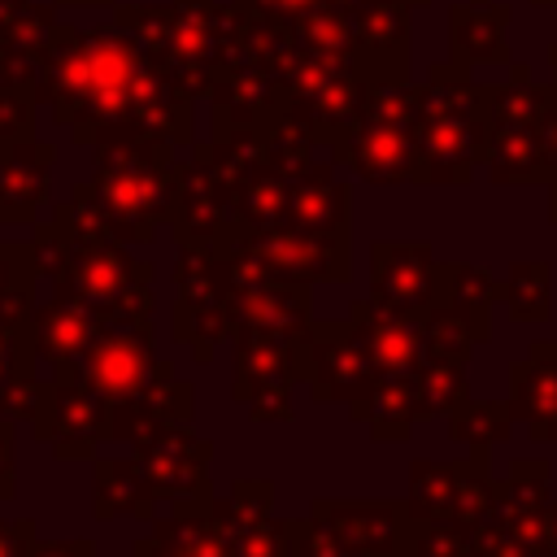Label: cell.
I'll list each match as a JSON object with an SVG mask.
<instances>
[{
  "label": "cell",
  "instance_id": "f1b7e54d",
  "mask_svg": "<svg viewBox=\"0 0 557 557\" xmlns=\"http://www.w3.org/2000/svg\"><path fill=\"white\" fill-rule=\"evenodd\" d=\"M400 557H479V553H474V531H470V527L409 522V527H405V548H400Z\"/></svg>",
  "mask_w": 557,
  "mask_h": 557
},
{
  "label": "cell",
  "instance_id": "ba28073f",
  "mask_svg": "<svg viewBox=\"0 0 557 557\" xmlns=\"http://www.w3.org/2000/svg\"><path fill=\"white\" fill-rule=\"evenodd\" d=\"M553 100V87L531 83L527 65H513L509 83L487 91V178L500 187L553 183L540 152V117Z\"/></svg>",
  "mask_w": 557,
  "mask_h": 557
},
{
  "label": "cell",
  "instance_id": "4dcf8cb0",
  "mask_svg": "<svg viewBox=\"0 0 557 557\" xmlns=\"http://www.w3.org/2000/svg\"><path fill=\"white\" fill-rule=\"evenodd\" d=\"M35 540L39 535L30 518H0V557H30Z\"/></svg>",
  "mask_w": 557,
  "mask_h": 557
},
{
  "label": "cell",
  "instance_id": "30bf717a",
  "mask_svg": "<svg viewBox=\"0 0 557 557\" xmlns=\"http://www.w3.org/2000/svg\"><path fill=\"white\" fill-rule=\"evenodd\" d=\"M405 527L400 500L322 496L300 518V557H400Z\"/></svg>",
  "mask_w": 557,
  "mask_h": 557
},
{
  "label": "cell",
  "instance_id": "e575fe53",
  "mask_svg": "<svg viewBox=\"0 0 557 557\" xmlns=\"http://www.w3.org/2000/svg\"><path fill=\"white\" fill-rule=\"evenodd\" d=\"M544 544L557 557V500H548V509H544Z\"/></svg>",
  "mask_w": 557,
  "mask_h": 557
},
{
  "label": "cell",
  "instance_id": "8fae6325",
  "mask_svg": "<svg viewBox=\"0 0 557 557\" xmlns=\"http://www.w3.org/2000/svg\"><path fill=\"white\" fill-rule=\"evenodd\" d=\"M500 496V479L487 470V448H470L457 461H413L405 483V518L409 522H448L479 527Z\"/></svg>",
  "mask_w": 557,
  "mask_h": 557
},
{
  "label": "cell",
  "instance_id": "7c38bea8",
  "mask_svg": "<svg viewBox=\"0 0 557 557\" xmlns=\"http://www.w3.org/2000/svg\"><path fill=\"white\" fill-rule=\"evenodd\" d=\"M300 344L278 331L239 326L231 335V400L248 409L252 422L292 418V383H300Z\"/></svg>",
  "mask_w": 557,
  "mask_h": 557
},
{
  "label": "cell",
  "instance_id": "8992f818",
  "mask_svg": "<svg viewBox=\"0 0 557 557\" xmlns=\"http://www.w3.org/2000/svg\"><path fill=\"white\" fill-rule=\"evenodd\" d=\"M418 100L422 87H409L405 78H379L352 126L331 144V161L348 165L366 183H413Z\"/></svg>",
  "mask_w": 557,
  "mask_h": 557
},
{
  "label": "cell",
  "instance_id": "3957f363",
  "mask_svg": "<svg viewBox=\"0 0 557 557\" xmlns=\"http://www.w3.org/2000/svg\"><path fill=\"white\" fill-rule=\"evenodd\" d=\"M122 457H91L96 461V492L91 513L100 522L109 518H139L152 522L157 505H178L187 496H209V461L213 444L196 435V422L161 426L135 444Z\"/></svg>",
  "mask_w": 557,
  "mask_h": 557
},
{
  "label": "cell",
  "instance_id": "1f68e13d",
  "mask_svg": "<svg viewBox=\"0 0 557 557\" xmlns=\"http://www.w3.org/2000/svg\"><path fill=\"white\" fill-rule=\"evenodd\" d=\"M13 418H0V500H13L17 492V453H13Z\"/></svg>",
  "mask_w": 557,
  "mask_h": 557
},
{
  "label": "cell",
  "instance_id": "277c9868",
  "mask_svg": "<svg viewBox=\"0 0 557 557\" xmlns=\"http://www.w3.org/2000/svg\"><path fill=\"white\" fill-rule=\"evenodd\" d=\"M487 91L457 61L431 65L418 100L413 183H470L487 157Z\"/></svg>",
  "mask_w": 557,
  "mask_h": 557
},
{
  "label": "cell",
  "instance_id": "6da1fadb",
  "mask_svg": "<svg viewBox=\"0 0 557 557\" xmlns=\"http://www.w3.org/2000/svg\"><path fill=\"white\" fill-rule=\"evenodd\" d=\"M35 100L78 144L113 135H161L191 144V96L157 65V57L126 26H70L57 22Z\"/></svg>",
  "mask_w": 557,
  "mask_h": 557
},
{
  "label": "cell",
  "instance_id": "836d02e7",
  "mask_svg": "<svg viewBox=\"0 0 557 557\" xmlns=\"http://www.w3.org/2000/svg\"><path fill=\"white\" fill-rule=\"evenodd\" d=\"M26 9H30L26 0H0V35H4V30H9V26H13V22L26 13Z\"/></svg>",
  "mask_w": 557,
  "mask_h": 557
},
{
  "label": "cell",
  "instance_id": "603a6c76",
  "mask_svg": "<svg viewBox=\"0 0 557 557\" xmlns=\"http://www.w3.org/2000/svg\"><path fill=\"white\" fill-rule=\"evenodd\" d=\"M35 283L26 278L22 287H13L0 300V392L17 379H39L35 366V344H30V309H35Z\"/></svg>",
  "mask_w": 557,
  "mask_h": 557
},
{
  "label": "cell",
  "instance_id": "cb8c5ba5",
  "mask_svg": "<svg viewBox=\"0 0 557 557\" xmlns=\"http://www.w3.org/2000/svg\"><path fill=\"white\" fill-rule=\"evenodd\" d=\"M487 335H492V318L435 305L422 318V361H470V352L487 344Z\"/></svg>",
  "mask_w": 557,
  "mask_h": 557
},
{
  "label": "cell",
  "instance_id": "484cf974",
  "mask_svg": "<svg viewBox=\"0 0 557 557\" xmlns=\"http://www.w3.org/2000/svg\"><path fill=\"white\" fill-rule=\"evenodd\" d=\"M440 305L474 318H492V305H500V278L487 265L470 261H444L440 265Z\"/></svg>",
  "mask_w": 557,
  "mask_h": 557
},
{
  "label": "cell",
  "instance_id": "7a4b0ae2",
  "mask_svg": "<svg viewBox=\"0 0 557 557\" xmlns=\"http://www.w3.org/2000/svg\"><path fill=\"white\" fill-rule=\"evenodd\" d=\"M170 174L174 144L161 135H113L96 144V174L74 183L70 200L57 205L74 226L148 244L161 222H170Z\"/></svg>",
  "mask_w": 557,
  "mask_h": 557
},
{
  "label": "cell",
  "instance_id": "74e56055",
  "mask_svg": "<svg viewBox=\"0 0 557 557\" xmlns=\"http://www.w3.org/2000/svg\"><path fill=\"white\" fill-rule=\"evenodd\" d=\"M548 61H553V87H557V48H553V57H548Z\"/></svg>",
  "mask_w": 557,
  "mask_h": 557
},
{
  "label": "cell",
  "instance_id": "4316f807",
  "mask_svg": "<svg viewBox=\"0 0 557 557\" xmlns=\"http://www.w3.org/2000/svg\"><path fill=\"white\" fill-rule=\"evenodd\" d=\"M466 366L470 361H422L413 370V418H448L466 400Z\"/></svg>",
  "mask_w": 557,
  "mask_h": 557
},
{
  "label": "cell",
  "instance_id": "9a60e30c",
  "mask_svg": "<svg viewBox=\"0 0 557 557\" xmlns=\"http://www.w3.org/2000/svg\"><path fill=\"white\" fill-rule=\"evenodd\" d=\"M300 383L318 405H361L374 387V366L348 318L313 322L300 344Z\"/></svg>",
  "mask_w": 557,
  "mask_h": 557
},
{
  "label": "cell",
  "instance_id": "8d00e7d4",
  "mask_svg": "<svg viewBox=\"0 0 557 557\" xmlns=\"http://www.w3.org/2000/svg\"><path fill=\"white\" fill-rule=\"evenodd\" d=\"M52 4H113V0H52Z\"/></svg>",
  "mask_w": 557,
  "mask_h": 557
},
{
  "label": "cell",
  "instance_id": "f35d334b",
  "mask_svg": "<svg viewBox=\"0 0 557 557\" xmlns=\"http://www.w3.org/2000/svg\"><path fill=\"white\" fill-rule=\"evenodd\" d=\"M535 4H548V9H557V0H535Z\"/></svg>",
  "mask_w": 557,
  "mask_h": 557
},
{
  "label": "cell",
  "instance_id": "d4e9b609",
  "mask_svg": "<svg viewBox=\"0 0 557 557\" xmlns=\"http://www.w3.org/2000/svg\"><path fill=\"white\" fill-rule=\"evenodd\" d=\"M500 305L509 322H548L553 318V265L513 261L500 278Z\"/></svg>",
  "mask_w": 557,
  "mask_h": 557
},
{
  "label": "cell",
  "instance_id": "44dd1931",
  "mask_svg": "<svg viewBox=\"0 0 557 557\" xmlns=\"http://www.w3.org/2000/svg\"><path fill=\"white\" fill-rule=\"evenodd\" d=\"M348 222H352V187L344 178H335L331 165H318V161L296 170L292 205H287V226L348 235Z\"/></svg>",
  "mask_w": 557,
  "mask_h": 557
},
{
  "label": "cell",
  "instance_id": "83f0119b",
  "mask_svg": "<svg viewBox=\"0 0 557 557\" xmlns=\"http://www.w3.org/2000/svg\"><path fill=\"white\" fill-rule=\"evenodd\" d=\"M513 435V413L509 405H496V400H461L453 413H448V440L461 444V448H496Z\"/></svg>",
  "mask_w": 557,
  "mask_h": 557
},
{
  "label": "cell",
  "instance_id": "d590c367",
  "mask_svg": "<svg viewBox=\"0 0 557 557\" xmlns=\"http://www.w3.org/2000/svg\"><path fill=\"white\" fill-rule=\"evenodd\" d=\"M548 222H557V183H548Z\"/></svg>",
  "mask_w": 557,
  "mask_h": 557
},
{
  "label": "cell",
  "instance_id": "7402d4cb",
  "mask_svg": "<svg viewBox=\"0 0 557 557\" xmlns=\"http://www.w3.org/2000/svg\"><path fill=\"white\" fill-rule=\"evenodd\" d=\"M509 4H487V0H470V4H453L448 13V48L457 65H500L509 61Z\"/></svg>",
  "mask_w": 557,
  "mask_h": 557
},
{
  "label": "cell",
  "instance_id": "9c48e42d",
  "mask_svg": "<svg viewBox=\"0 0 557 557\" xmlns=\"http://www.w3.org/2000/svg\"><path fill=\"white\" fill-rule=\"evenodd\" d=\"M231 265L218 244H178L174 261V313L170 335L174 344L191 348L196 361H213V352L231 339Z\"/></svg>",
  "mask_w": 557,
  "mask_h": 557
},
{
  "label": "cell",
  "instance_id": "52a82bcc",
  "mask_svg": "<svg viewBox=\"0 0 557 557\" xmlns=\"http://www.w3.org/2000/svg\"><path fill=\"white\" fill-rule=\"evenodd\" d=\"M218 22H222V9H213V0H170L161 9H144V4L117 9V26H126L191 100L213 91Z\"/></svg>",
  "mask_w": 557,
  "mask_h": 557
},
{
  "label": "cell",
  "instance_id": "d6a6232c",
  "mask_svg": "<svg viewBox=\"0 0 557 557\" xmlns=\"http://www.w3.org/2000/svg\"><path fill=\"white\" fill-rule=\"evenodd\" d=\"M30 557H96L91 540H35Z\"/></svg>",
  "mask_w": 557,
  "mask_h": 557
},
{
  "label": "cell",
  "instance_id": "ffe728a7",
  "mask_svg": "<svg viewBox=\"0 0 557 557\" xmlns=\"http://www.w3.org/2000/svg\"><path fill=\"white\" fill-rule=\"evenodd\" d=\"M348 322L374 366V379L413 374L422 366V318H396L366 296V300H352Z\"/></svg>",
  "mask_w": 557,
  "mask_h": 557
},
{
  "label": "cell",
  "instance_id": "f546056e",
  "mask_svg": "<svg viewBox=\"0 0 557 557\" xmlns=\"http://www.w3.org/2000/svg\"><path fill=\"white\" fill-rule=\"evenodd\" d=\"M35 96L22 87L0 83V139H30L35 135Z\"/></svg>",
  "mask_w": 557,
  "mask_h": 557
},
{
  "label": "cell",
  "instance_id": "4fadbf2b",
  "mask_svg": "<svg viewBox=\"0 0 557 557\" xmlns=\"http://www.w3.org/2000/svg\"><path fill=\"white\" fill-rule=\"evenodd\" d=\"M235 222V187L231 174L218 165L209 144H196L187 161H174L170 174V226L174 239L191 244H222L226 226Z\"/></svg>",
  "mask_w": 557,
  "mask_h": 557
},
{
  "label": "cell",
  "instance_id": "5bb4252c",
  "mask_svg": "<svg viewBox=\"0 0 557 557\" xmlns=\"http://www.w3.org/2000/svg\"><path fill=\"white\" fill-rule=\"evenodd\" d=\"M213 522L231 557H300V522L274 518L270 479H235L226 496H213Z\"/></svg>",
  "mask_w": 557,
  "mask_h": 557
},
{
  "label": "cell",
  "instance_id": "2e32d148",
  "mask_svg": "<svg viewBox=\"0 0 557 557\" xmlns=\"http://www.w3.org/2000/svg\"><path fill=\"white\" fill-rule=\"evenodd\" d=\"M440 265L422 239L370 244V300L396 318H426L440 305Z\"/></svg>",
  "mask_w": 557,
  "mask_h": 557
},
{
  "label": "cell",
  "instance_id": "5b68a950",
  "mask_svg": "<svg viewBox=\"0 0 557 557\" xmlns=\"http://www.w3.org/2000/svg\"><path fill=\"white\" fill-rule=\"evenodd\" d=\"M30 257H35L39 278L74 292L78 300H87L96 309L117 305L139 283H152V265L131 257V248L122 239L83 231L61 209H52V222L35 226Z\"/></svg>",
  "mask_w": 557,
  "mask_h": 557
},
{
  "label": "cell",
  "instance_id": "d6986e66",
  "mask_svg": "<svg viewBox=\"0 0 557 557\" xmlns=\"http://www.w3.org/2000/svg\"><path fill=\"white\" fill-rule=\"evenodd\" d=\"M509 413L527 422L535 444H557V339H535L509 366Z\"/></svg>",
  "mask_w": 557,
  "mask_h": 557
},
{
  "label": "cell",
  "instance_id": "ac0fdd59",
  "mask_svg": "<svg viewBox=\"0 0 557 557\" xmlns=\"http://www.w3.org/2000/svg\"><path fill=\"white\" fill-rule=\"evenodd\" d=\"M100 322H104V309L78 300L65 287H52V296L30 309V344H35L39 366L44 370H57L70 357H78L96 339Z\"/></svg>",
  "mask_w": 557,
  "mask_h": 557
},
{
  "label": "cell",
  "instance_id": "ab89813d",
  "mask_svg": "<svg viewBox=\"0 0 557 557\" xmlns=\"http://www.w3.org/2000/svg\"><path fill=\"white\" fill-rule=\"evenodd\" d=\"M409 4H426V0H409Z\"/></svg>",
  "mask_w": 557,
  "mask_h": 557
},
{
  "label": "cell",
  "instance_id": "e0dca14e",
  "mask_svg": "<svg viewBox=\"0 0 557 557\" xmlns=\"http://www.w3.org/2000/svg\"><path fill=\"white\" fill-rule=\"evenodd\" d=\"M57 148L30 139H0V226H30L52 187Z\"/></svg>",
  "mask_w": 557,
  "mask_h": 557
}]
</instances>
